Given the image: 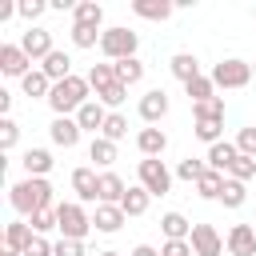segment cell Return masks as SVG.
<instances>
[{"mask_svg":"<svg viewBox=\"0 0 256 256\" xmlns=\"http://www.w3.org/2000/svg\"><path fill=\"white\" fill-rule=\"evenodd\" d=\"M8 204H12L24 220L36 216V212H44V208H56V196H52L48 176H24V180H16V184L8 188Z\"/></svg>","mask_w":256,"mask_h":256,"instance_id":"1","label":"cell"},{"mask_svg":"<svg viewBox=\"0 0 256 256\" xmlns=\"http://www.w3.org/2000/svg\"><path fill=\"white\" fill-rule=\"evenodd\" d=\"M92 100V84H88V76H68V80H60V84H52V96H48V108L56 112V116H76L84 104Z\"/></svg>","mask_w":256,"mask_h":256,"instance_id":"2","label":"cell"},{"mask_svg":"<svg viewBox=\"0 0 256 256\" xmlns=\"http://www.w3.org/2000/svg\"><path fill=\"white\" fill-rule=\"evenodd\" d=\"M56 232L64 240H84L88 232H96L92 228V212L80 200H60L56 204Z\"/></svg>","mask_w":256,"mask_h":256,"instance_id":"3","label":"cell"},{"mask_svg":"<svg viewBox=\"0 0 256 256\" xmlns=\"http://www.w3.org/2000/svg\"><path fill=\"white\" fill-rule=\"evenodd\" d=\"M136 48H140V36H136L132 28H124V24H112V28H104V36H100V52H104L108 64L132 60Z\"/></svg>","mask_w":256,"mask_h":256,"instance_id":"4","label":"cell"},{"mask_svg":"<svg viewBox=\"0 0 256 256\" xmlns=\"http://www.w3.org/2000/svg\"><path fill=\"white\" fill-rule=\"evenodd\" d=\"M212 84L216 88H224V92H232V88H248L256 76H252V64L248 60H240V56H228V60H220V64H212Z\"/></svg>","mask_w":256,"mask_h":256,"instance_id":"5","label":"cell"},{"mask_svg":"<svg viewBox=\"0 0 256 256\" xmlns=\"http://www.w3.org/2000/svg\"><path fill=\"white\" fill-rule=\"evenodd\" d=\"M172 176H176V172H168L164 160H152V156H148V160L136 164V184H144L152 196H168V192H172Z\"/></svg>","mask_w":256,"mask_h":256,"instance_id":"6","label":"cell"},{"mask_svg":"<svg viewBox=\"0 0 256 256\" xmlns=\"http://www.w3.org/2000/svg\"><path fill=\"white\" fill-rule=\"evenodd\" d=\"M72 192H76L80 204H100V172L92 164L72 168Z\"/></svg>","mask_w":256,"mask_h":256,"instance_id":"7","label":"cell"},{"mask_svg":"<svg viewBox=\"0 0 256 256\" xmlns=\"http://www.w3.org/2000/svg\"><path fill=\"white\" fill-rule=\"evenodd\" d=\"M0 72L8 80H24L32 72V56L20 48V44H0Z\"/></svg>","mask_w":256,"mask_h":256,"instance_id":"8","label":"cell"},{"mask_svg":"<svg viewBox=\"0 0 256 256\" xmlns=\"http://www.w3.org/2000/svg\"><path fill=\"white\" fill-rule=\"evenodd\" d=\"M20 48L32 56V64H36V60L44 64V60L56 52V44H52V32H48V28H36V24H32V28L20 36Z\"/></svg>","mask_w":256,"mask_h":256,"instance_id":"9","label":"cell"},{"mask_svg":"<svg viewBox=\"0 0 256 256\" xmlns=\"http://www.w3.org/2000/svg\"><path fill=\"white\" fill-rule=\"evenodd\" d=\"M136 112H140V120H144L148 128H152V124H160V120L168 116V92H164V88H148V92L140 96Z\"/></svg>","mask_w":256,"mask_h":256,"instance_id":"10","label":"cell"},{"mask_svg":"<svg viewBox=\"0 0 256 256\" xmlns=\"http://www.w3.org/2000/svg\"><path fill=\"white\" fill-rule=\"evenodd\" d=\"M188 244H192L196 256H220V252H224V236H220L212 224H192Z\"/></svg>","mask_w":256,"mask_h":256,"instance_id":"11","label":"cell"},{"mask_svg":"<svg viewBox=\"0 0 256 256\" xmlns=\"http://www.w3.org/2000/svg\"><path fill=\"white\" fill-rule=\"evenodd\" d=\"M228 256H256V228L252 224H232L224 236Z\"/></svg>","mask_w":256,"mask_h":256,"instance_id":"12","label":"cell"},{"mask_svg":"<svg viewBox=\"0 0 256 256\" xmlns=\"http://www.w3.org/2000/svg\"><path fill=\"white\" fill-rule=\"evenodd\" d=\"M48 136H52V144H56V148H76L84 132H80L76 116H56V120L48 124Z\"/></svg>","mask_w":256,"mask_h":256,"instance_id":"13","label":"cell"},{"mask_svg":"<svg viewBox=\"0 0 256 256\" xmlns=\"http://www.w3.org/2000/svg\"><path fill=\"white\" fill-rule=\"evenodd\" d=\"M124 208L120 204H96V212H92V228L96 232H104V236H116L120 228H124Z\"/></svg>","mask_w":256,"mask_h":256,"instance_id":"14","label":"cell"},{"mask_svg":"<svg viewBox=\"0 0 256 256\" xmlns=\"http://www.w3.org/2000/svg\"><path fill=\"white\" fill-rule=\"evenodd\" d=\"M136 148H140V156H144V160H148V156H152V160H160V156H164V148H168V132H164V128H156V124H152V128H140V132H136Z\"/></svg>","mask_w":256,"mask_h":256,"instance_id":"15","label":"cell"},{"mask_svg":"<svg viewBox=\"0 0 256 256\" xmlns=\"http://www.w3.org/2000/svg\"><path fill=\"white\" fill-rule=\"evenodd\" d=\"M104 120H108V108H104L96 96H92V100H88V104L76 112V124H80V132H92V136H100V132H104Z\"/></svg>","mask_w":256,"mask_h":256,"instance_id":"16","label":"cell"},{"mask_svg":"<svg viewBox=\"0 0 256 256\" xmlns=\"http://www.w3.org/2000/svg\"><path fill=\"white\" fill-rule=\"evenodd\" d=\"M168 72H172L180 84H192L196 76H204V72H200V60H196L192 52H176V56L168 60Z\"/></svg>","mask_w":256,"mask_h":256,"instance_id":"17","label":"cell"},{"mask_svg":"<svg viewBox=\"0 0 256 256\" xmlns=\"http://www.w3.org/2000/svg\"><path fill=\"white\" fill-rule=\"evenodd\" d=\"M88 160H92V168L112 172V164H116V144L104 140V136H92V144H88Z\"/></svg>","mask_w":256,"mask_h":256,"instance_id":"18","label":"cell"},{"mask_svg":"<svg viewBox=\"0 0 256 256\" xmlns=\"http://www.w3.org/2000/svg\"><path fill=\"white\" fill-rule=\"evenodd\" d=\"M20 164H24V176H48L56 160H52L48 148H28V152L20 156Z\"/></svg>","mask_w":256,"mask_h":256,"instance_id":"19","label":"cell"},{"mask_svg":"<svg viewBox=\"0 0 256 256\" xmlns=\"http://www.w3.org/2000/svg\"><path fill=\"white\" fill-rule=\"evenodd\" d=\"M148 204H152V192H148L144 184H128V192H124V200H120L124 216H144Z\"/></svg>","mask_w":256,"mask_h":256,"instance_id":"20","label":"cell"},{"mask_svg":"<svg viewBox=\"0 0 256 256\" xmlns=\"http://www.w3.org/2000/svg\"><path fill=\"white\" fill-rule=\"evenodd\" d=\"M160 232H164V240H188L192 236V220L184 212H164L160 216Z\"/></svg>","mask_w":256,"mask_h":256,"instance_id":"21","label":"cell"},{"mask_svg":"<svg viewBox=\"0 0 256 256\" xmlns=\"http://www.w3.org/2000/svg\"><path fill=\"white\" fill-rule=\"evenodd\" d=\"M132 12L140 20H168L176 12V4L172 0H132Z\"/></svg>","mask_w":256,"mask_h":256,"instance_id":"22","label":"cell"},{"mask_svg":"<svg viewBox=\"0 0 256 256\" xmlns=\"http://www.w3.org/2000/svg\"><path fill=\"white\" fill-rule=\"evenodd\" d=\"M40 72H44V76H48L52 84H60V80H68V76H72V56L56 48V52H52V56H48V60L40 64Z\"/></svg>","mask_w":256,"mask_h":256,"instance_id":"23","label":"cell"},{"mask_svg":"<svg viewBox=\"0 0 256 256\" xmlns=\"http://www.w3.org/2000/svg\"><path fill=\"white\" fill-rule=\"evenodd\" d=\"M236 156H240V148H236V144H228V140H220V144H212V148H208V156H204V160H208V168H216V172H224V176H228V168H232V160H236Z\"/></svg>","mask_w":256,"mask_h":256,"instance_id":"24","label":"cell"},{"mask_svg":"<svg viewBox=\"0 0 256 256\" xmlns=\"http://www.w3.org/2000/svg\"><path fill=\"white\" fill-rule=\"evenodd\" d=\"M124 192H128V184L120 172H100V204H120Z\"/></svg>","mask_w":256,"mask_h":256,"instance_id":"25","label":"cell"},{"mask_svg":"<svg viewBox=\"0 0 256 256\" xmlns=\"http://www.w3.org/2000/svg\"><path fill=\"white\" fill-rule=\"evenodd\" d=\"M72 24H88V28H104V4L96 0H80L72 8Z\"/></svg>","mask_w":256,"mask_h":256,"instance_id":"26","label":"cell"},{"mask_svg":"<svg viewBox=\"0 0 256 256\" xmlns=\"http://www.w3.org/2000/svg\"><path fill=\"white\" fill-rule=\"evenodd\" d=\"M20 92H24V96H32V100H48V96H52V80H48L40 68H32V72L20 80Z\"/></svg>","mask_w":256,"mask_h":256,"instance_id":"27","label":"cell"},{"mask_svg":"<svg viewBox=\"0 0 256 256\" xmlns=\"http://www.w3.org/2000/svg\"><path fill=\"white\" fill-rule=\"evenodd\" d=\"M224 180H228L224 172L208 168V172H204V176H200L192 188H196V196H200V200H220V192H224Z\"/></svg>","mask_w":256,"mask_h":256,"instance_id":"28","label":"cell"},{"mask_svg":"<svg viewBox=\"0 0 256 256\" xmlns=\"http://www.w3.org/2000/svg\"><path fill=\"white\" fill-rule=\"evenodd\" d=\"M36 232H32V224L28 220H12V224H4V244L8 248H16L20 256H24V248H28V240H32Z\"/></svg>","mask_w":256,"mask_h":256,"instance_id":"29","label":"cell"},{"mask_svg":"<svg viewBox=\"0 0 256 256\" xmlns=\"http://www.w3.org/2000/svg\"><path fill=\"white\" fill-rule=\"evenodd\" d=\"M144 72H148V68H144V60H140V56H132V60H120V64H116V80H120L124 88H136V84L144 80Z\"/></svg>","mask_w":256,"mask_h":256,"instance_id":"30","label":"cell"},{"mask_svg":"<svg viewBox=\"0 0 256 256\" xmlns=\"http://www.w3.org/2000/svg\"><path fill=\"white\" fill-rule=\"evenodd\" d=\"M192 132H196V140H204V144L212 148V144H220V140H224V136H220V132H224V120L200 116V120H192Z\"/></svg>","mask_w":256,"mask_h":256,"instance_id":"31","label":"cell"},{"mask_svg":"<svg viewBox=\"0 0 256 256\" xmlns=\"http://www.w3.org/2000/svg\"><path fill=\"white\" fill-rule=\"evenodd\" d=\"M88 84H92V96L100 92V88H108V84H116V64H92L88 68Z\"/></svg>","mask_w":256,"mask_h":256,"instance_id":"32","label":"cell"},{"mask_svg":"<svg viewBox=\"0 0 256 256\" xmlns=\"http://www.w3.org/2000/svg\"><path fill=\"white\" fill-rule=\"evenodd\" d=\"M184 92H188V100H192V104H204V100H212V96H216V84H212V76H196L192 84H184Z\"/></svg>","mask_w":256,"mask_h":256,"instance_id":"33","label":"cell"},{"mask_svg":"<svg viewBox=\"0 0 256 256\" xmlns=\"http://www.w3.org/2000/svg\"><path fill=\"white\" fill-rule=\"evenodd\" d=\"M104 140H112V144H120L124 136H128V116L124 112H108V120H104V132H100Z\"/></svg>","mask_w":256,"mask_h":256,"instance_id":"34","label":"cell"},{"mask_svg":"<svg viewBox=\"0 0 256 256\" xmlns=\"http://www.w3.org/2000/svg\"><path fill=\"white\" fill-rule=\"evenodd\" d=\"M204 172H208V160H196V156H184L176 164V180H188V184H196Z\"/></svg>","mask_w":256,"mask_h":256,"instance_id":"35","label":"cell"},{"mask_svg":"<svg viewBox=\"0 0 256 256\" xmlns=\"http://www.w3.org/2000/svg\"><path fill=\"white\" fill-rule=\"evenodd\" d=\"M244 200H248V184H240V180L228 176V180H224V192H220V204H224V208H240Z\"/></svg>","mask_w":256,"mask_h":256,"instance_id":"36","label":"cell"},{"mask_svg":"<svg viewBox=\"0 0 256 256\" xmlns=\"http://www.w3.org/2000/svg\"><path fill=\"white\" fill-rule=\"evenodd\" d=\"M72 44L76 48H96L100 44V36H104V28H88V24H72Z\"/></svg>","mask_w":256,"mask_h":256,"instance_id":"37","label":"cell"},{"mask_svg":"<svg viewBox=\"0 0 256 256\" xmlns=\"http://www.w3.org/2000/svg\"><path fill=\"white\" fill-rule=\"evenodd\" d=\"M96 100H100L104 108H112V112H116V108H120V104L128 100V88H124V84L116 80V84H108V88H100V92H96Z\"/></svg>","mask_w":256,"mask_h":256,"instance_id":"38","label":"cell"},{"mask_svg":"<svg viewBox=\"0 0 256 256\" xmlns=\"http://www.w3.org/2000/svg\"><path fill=\"white\" fill-rule=\"evenodd\" d=\"M228 176H232V180H240V184H248V180L256 176V156H244V152H240V156L232 160Z\"/></svg>","mask_w":256,"mask_h":256,"instance_id":"39","label":"cell"},{"mask_svg":"<svg viewBox=\"0 0 256 256\" xmlns=\"http://www.w3.org/2000/svg\"><path fill=\"white\" fill-rule=\"evenodd\" d=\"M16 144H20V124H16L12 116H0V148L12 152Z\"/></svg>","mask_w":256,"mask_h":256,"instance_id":"40","label":"cell"},{"mask_svg":"<svg viewBox=\"0 0 256 256\" xmlns=\"http://www.w3.org/2000/svg\"><path fill=\"white\" fill-rule=\"evenodd\" d=\"M200 116L224 120V96H212V100H204V104H192V120H200Z\"/></svg>","mask_w":256,"mask_h":256,"instance_id":"41","label":"cell"},{"mask_svg":"<svg viewBox=\"0 0 256 256\" xmlns=\"http://www.w3.org/2000/svg\"><path fill=\"white\" fill-rule=\"evenodd\" d=\"M28 224H32V232H36V236H48V232L56 228V208H44V212L28 216Z\"/></svg>","mask_w":256,"mask_h":256,"instance_id":"42","label":"cell"},{"mask_svg":"<svg viewBox=\"0 0 256 256\" xmlns=\"http://www.w3.org/2000/svg\"><path fill=\"white\" fill-rule=\"evenodd\" d=\"M16 8H20V16H24V20H28V28H32V20H40L52 4H44V0H20Z\"/></svg>","mask_w":256,"mask_h":256,"instance_id":"43","label":"cell"},{"mask_svg":"<svg viewBox=\"0 0 256 256\" xmlns=\"http://www.w3.org/2000/svg\"><path fill=\"white\" fill-rule=\"evenodd\" d=\"M24 256H56V240H48V236H32L28 248H24Z\"/></svg>","mask_w":256,"mask_h":256,"instance_id":"44","label":"cell"},{"mask_svg":"<svg viewBox=\"0 0 256 256\" xmlns=\"http://www.w3.org/2000/svg\"><path fill=\"white\" fill-rule=\"evenodd\" d=\"M56 256H88V248H84V240H56Z\"/></svg>","mask_w":256,"mask_h":256,"instance_id":"45","label":"cell"},{"mask_svg":"<svg viewBox=\"0 0 256 256\" xmlns=\"http://www.w3.org/2000/svg\"><path fill=\"white\" fill-rule=\"evenodd\" d=\"M160 256H196L188 240H164L160 244Z\"/></svg>","mask_w":256,"mask_h":256,"instance_id":"46","label":"cell"},{"mask_svg":"<svg viewBox=\"0 0 256 256\" xmlns=\"http://www.w3.org/2000/svg\"><path fill=\"white\" fill-rule=\"evenodd\" d=\"M236 148H240L244 156H256V128H240V132H236Z\"/></svg>","mask_w":256,"mask_h":256,"instance_id":"47","label":"cell"},{"mask_svg":"<svg viewBox=\"0 0 256 256\" xmlns=\"http://www.w3.org/2000/svg\"><path fill=\"white\" fill-rule=\"evenodd\" d=\"M128 256H160V248H152V244H136Z\"/></svg>","mask_w":256,"mask_h":256,"instance_id":"48","label":"cell"},{"mask_svg":"<svg viewBox=\"0 0 256 256\" xmlns=\"http://www.w3.org/2000/svg\"><path fill=\"white\" fill-rule=\"evenodd\" d=\"M8 112H12V92L0 88V116H8Z\"/></svg>","mask_w":256,"mask_h":256,"instance_id":"49","label":"cell"},{"mask_svg":"<svg viewBox=\"0 0 256 256\" xmlns=\"http://www.w3.org/2000/svg\"><path fill=\"white\" fill-rule=\"evenodd\" d=\"M96 256H124V252H96Z\"/></svg>","mask_w":256,"mask_h":256,"instance_id":"50","label":"cell"},{"mask_svg":"<svg viewBox=\"0 0 256 256\" xmlns=\"http://www.w3.org/2000/svg\"><path fill=\"white\" fill-rule=\"evenodd\" d=\"M252 76H256V60H252Z\"/></svg>","mask_w":256,"mask_h":256,"instance_id":"51","label":"cell"}]
</instances>
